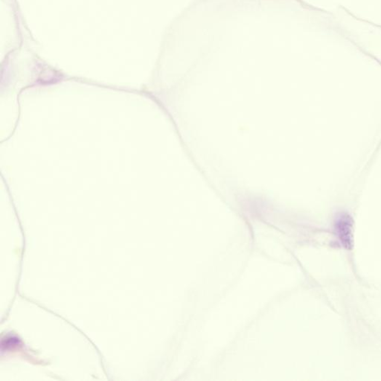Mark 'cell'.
<instances>
[{
    "label": "cell",
    "mask_w": 381,
    "mask_h": 381,
    "mask_svg": "<svg viewBox=\"0 0 381 381\" xmlns=\"http://www.w3.org/2000/svg\"><path fill=\"white\" fill-rule=\"evenodd\" d=\"M337 232L339 239L345 247L350 248L352 244V222L348 216L343 214L339 217L337 221Z\"/></svg>",
    "instance_id": "6da1fadb"
}]
</instances>
